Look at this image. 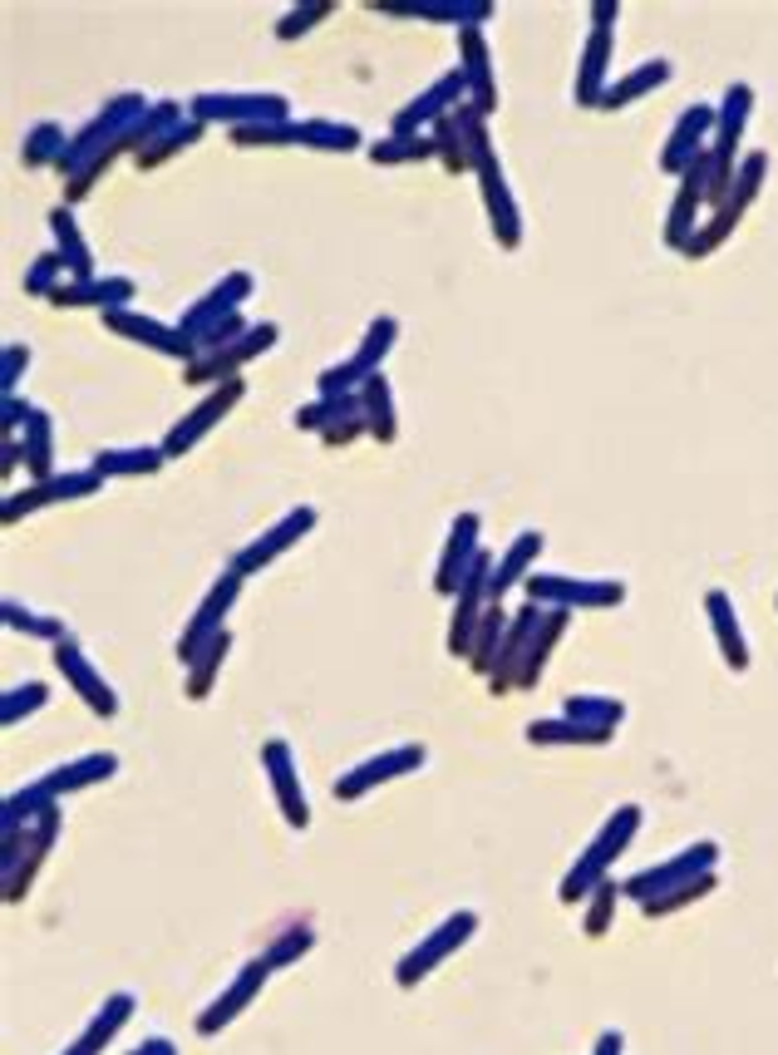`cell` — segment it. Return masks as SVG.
Returning a JSON list of instances; mask_svg holds the SVG:
<instances>
[{
    "mask_svg": "<svg viewBox=\"0 0 778 1055\" xmlns=\"http://www.w3.org/2000/svg\"><path fill=\"white\" fill-rule=\"evenodd\" d=\"M271 341H276V325L246 331V335H242V345H227V351H207L202 360H193L183 375H187L193 385H227V380H236V370H242V365L252 360L256 351H266Z\"/></svg>",
    "mask_w": 778,
    "mask_h": 1055,
    "instance_id": "cell-1",
    "label": "cell"
},
{
    "mask_svg": "<svg viewBox=\"0 0 778 1055\" xmlns=\"http://www.w3.org/2000/svg\"><path fill=\"white\" fill-rule=\"evenodd\" d=\"M236 400H242V380H227V385H217V390L207 394V400L197 404V410L187 414V420H177L173 429H167V439H163V459H167V454H187V449H193V444L202 439V434L212 429V424L222 420V414L232 410Z\"/></svg>",
    "mask_w": 778,
    "mask_h": 1055,
    "instance_id": "cell-2",
    "label": "cell"
},
{
    "mask_svg": "<svg viewBox=\"0 0 778 1055\" xmlns=\"http://www.w3.org/2000/svg\"><path fill=\"white\" fill-rule=\"evenodd\" d=\"M532 601H561V607H616L626 597L620 582H571V577H527Z\"/></svg>",
    "mask_w": 778,
    "mask_h": 1055,
    "instance_id": "cell-3",
    "label": "cell"
},
{
    "mask_svg": "<svg viewBox=\"0 0 778 1055\" xmlns=\"http://www.w3.org/2000/svg\"><path fill=\"white\" fill-rule=\"evenodd\" d=\"M236 587H242V572H227V577H217V582H212V592H207L202 611H197L193 627H187V641L177 646V656H183V661H193V656H197V646H207V641H212L217 631H227V627H222V617H227V607L236 601Z\"/></svg>",
    "mask_w": 778,
    "mask_h": 1055,
    "instance_id": "cell-4",
    "label": "cell"
},
{
    "mask_svg": "<svg viewBox=\"0 0 778 1055\" xmlns=\"http://www.w3.org/2000/svg\"><path fill=\"white\" fill-rule=\"evenodd\" d=\"M478 177H483V197H488V217H492V232H498V246H518V237H522V222H518V213H512V203H508V183H502V173H498V158H492V148H483L478 153Z\"/></svg>",
    "mask_w": 778,
    "mask_h": 1055,
    "instance_id": "cell-5",
    "label": "cell"
},
{
    "mask_svg": "<svg viewBox=\"0 0 778 1055\" xmlns=\"http://www.w3.org/2000/svg\"><path fill=\"white\" fill-rule=\"evenodd\" d=\"M705 177H709V153L699 158L695 168H685V173H680L675 213H670V222H665V242H670V246H680V252H685L689 237H695V227H689V222H695V213H699V197L709 193Z\"/></svg>",
    "mask_w": 778,
    "mask_h": 1055,
    "instance_id": "cell-6",
    "label": "cell"
},
{
    "mask_svg": "<svg viewBox=\"0 0 778 1055\" xmlns=\"http://www.w3.org/2000/svg\"><path fill=\"white\" fill-rule=\"evenodd\" d=\"M709 124H715V108H705V104L685 108V114H680L675 138H670L665 153H660V168H665V173H685V168H695L699 158H705V153H699V144H705Z\"/></svg>",
    "mask_w": 778,
    "mask_h": 1055,
    "instance_id": "cell-7",
    "label": "cell"
},
{
    "mask_svg": "<svg viewBox=\"0 0 778 1055\" xmlns=\"http://www.w3.org/2000/svg\"><path fill=\"white\" fill-rule=\"evenodd\" d=\"M311 523H315V508H295V513H286V518L276 523V528L266 532V538H256L252 548L236 552V567H232V572H242V577H246V572L266 567V562H271L281 548H291V542L301 538V532H311Z\"/></svg>",
    "mask_w": 778,
    "mask_h": 1055,
    "instance_id": "cell-8",
    "label": "cell"
},
{
    "mask_svg": "<svg viewBox=\"0 0 778 1055\" xmlns=\"http://www.w3.org/2000/svg\"><path fill=\"white\" fill-rule=\"evenodd\" d=\"M473 542H478V518L473 513H463L458 528L449 532V548H443V562H439V592H463V582H468L473 562H478V552H473Z\"/></svg>",
    "mask_w": 778,
    "mask_h": 1055,
    "instance_id": "cell-9",
    "label": "cell"
},
{
    "mask_svg": "<svg viewBox=\"0 0 778 1055\" xmlns=\"http://www.w3.org/2000/svg\"><path fill=\"white\" fill-rule=\"evenodd\" d=\"M104 321L114 325L118 335H133V341H148V345H158V351H167V355H183V360L193 365V351H197V345L187 341L183 331H163V325H158V321H148V316H128V311H118V306H114V311H104Z\"/></svg>",
    "mask_w": 778,
    "mask_h": 1055,
    "instance_id": "cell-10",
    "label": "cell"
},
{
    "mask_svg": "<svg viewBox=\"0 0 778 1055\" xmlns=\"http://www.w3.org/2000/svg\"><path fill=\"white\" fill-rule=\"evenodd\" d=\"M463 39V79H468L473 99H478V114H488L498 104V89H492V69H488V45H483L478 25H463L458 30Z\"/></svg>",
    "mask_w": 778,
    "mask_h": 1055,
    "instance_id": "cell-11",
    "label": "cell"
},
{
    "mask_svg": "<svg viewBox=\"0 0 778 1055\" xmlns=\"http://www.w3.org/2000/svg\"><path fill=\"white\" fill-rule=\"evenodd\" d=\"M463 84H468V79H463V69H449V74L439 79V89H429L423 99H414V104L404 108L399 118H394V138H414V128H419L429 114L443 118V114H449V99H458Z\"/></svg>",
    "mask_w": 778,
    "mask_h": 1055,
    "instance_id": "cell-12",
    "label": "cell"
},
{
    "mask_svg": "<svg viewBox=\"0 0 778 1055\" xmlns=\"http://www.w3.org/2000/svg\"><path fill=\"white\" fill-rule=\"evenodd\" d=\"M606 55H611V30L591 25L587 65H581V74H577V104H601V94H606Z\"/></svg>",
    "mask_w": 778,
    "mask_h": 1055,
    "instance_id": "cell-13",
    "label": "cell"
},
{
    "mask_svg": "<svg viewBox=\"0 0 778 1055\" xmlns=\"http://www.w3.org/2000/svg\"><path fill=\"white\" fill-rule=\"evenodd\" d=\"M705 607H709V621H715V631H719V651H724V661L734 670H744L748 666V646H744V631H739V617H734V607H729V597L715 587L705 597Z\"/></svg>",
    "mask_w": 778,
    "mask_h": 1055,
    "instance_id": "cell-14",
    "label": "cell"
},
{
    "mask_svg": "<svg viewBox=\"0 0 778 1055\" xmlns=\"http://www.w3.org/2000/svg\"><path fill=\"white\" fill-rule=\"evenodd\" d=\"M665 79H670V59H646V65L636 69V74H626L620 84H611L606 94H601V108H626L630 99L650 94V89L665 84Z\"/></svg>",
    "mask_w": 778,
    "mask_h": 1055,
    "instance_id": "cell-15",
    "label": "cell"
},
{
    "mask_svg": "<svg viewBox=\"0 0 778 1055\" xmlns=\"http://www.w3.org/2000/svg\"><path fill=\"white\" fill-rule=\"evenodd\" d=\"M537 552H542V532H522V538L508 548V558H502V567H498V572H488V601H498L502 592H508L512 582H518L522 572L532 567V558H537Z\"/></svg>",
    "mask_w": 778,
    "mask_h": 1055,
    "instance_id": "cell-16",
    "label": "cell"
},
{
    "mask_svg": "<svg viewBox=\"0 0 778 1055\" xmlns=\"http://www.w3.org/2000/svg\"><path fill=\"white\" fill-rule=\"evenodd\" d=\"M49 227H55V237H59V256H65V272H74V282H94V266H89V252L79 246V227H74V217L65 213V207H55L49 213Z\"/></svg>",
    "mask_w": 778,
    "mask_h": 1055,
    "instance_id": "cell-17",
    "label": "cell"
},
{
    "mask_svg": "<svg viewBox=\"0 0 778 1055\" xmlns=\"http://www.w3.org/2000/svg\"><path fill=\"white\" fill-rule=\"evenodd\" d=\"M360 410H364V420H370L374 439L390 444V439H394V410H390V380H384V375L364 380V390H360Z\"/></svg>",
    "mask_w": 778,
    "mask_h": 1055,
    "instance_id": "cell-18",
    "label": "cell"
},
{
    "mask_svg": "<svg viewBox=\"0 0 778 1055\" xmlns=\"http://www.w3.org/2000/svg\"><path fill=\"white\" fill-rule=\"evenodd\" d=\"M532 621H537V601H527V607L518 611V621L508 627V637H502V661L492 666V690H508L512 686V661H518V651H522V641L532 637Z\"/></svg>",
    "mask_w": 778,
    "mask_h": 1055,
    "instance_id": "cell-19",
    "label": "cell"
},
{
    "mask_svg": "<svg viewBox=\"0 0 778 1055\" xmlns=\"http://www.w3.org/2000/svg\"><path fill=\"white\" fill-rule=\"evenodd\" d=\"M709 858H715V848H709V844H705V848H689L685 858H675V863H665V868H660V873H655V868H650L646 878H636V883H630V893H650V887H665V883H675V878H685V873H695V868H705Z\"/></svg>",
    "mask_w": 778,
    "mask_h": 1055,
    "instance_id": "cell-20",
    "label": "cell"
},
{
    "mask_svg": "<svg viewBox=\"0 0 778 1055\" xmlns=\"http://www.w3.org/2000/svg\"><path fill=\"white\" fill-rule=\"evenodd\" d=\"M163 463V449H118V454H98L94 473L108 479V473H153Z\"/></svg>",
    "mask_w": 778,
    "mask_h": 1055,
    "instance_id": "cell-21",
    "label": "cell"
},
{
    "mask_svg": "<svg viewBox=\"0 0 778 1055\" xmlns=\"http://www.w3.org/2000/svg\"><path fill=\"white\" fill-rule=\"evenodd\" d=\"M764 168H768V153H748L744 163H739V173H734V187H729L724 207H739V213H744V207L754 203L758 183H764Z\"/></svg>",
    "mask_w": 778,
    "mask_h": 1055,
    "instance_id": "cell-22",
    "label": "cell"
},
{
    "mask_svg": "<svg viewBox=\"0 0 778 1055\" xmlns=\"http://www.w3.org/2000/svg\"><path fill=\"white\" fill-rule=\"evenodd\" d=\"M394 341V316H380V321L370 325V335H364V345L355 351V375H364V380H374V355H384Z\"/></svg>",
    "mask_w": 778,
    "mask_h": 1055,
    "instance_id": "cell-23",
    "label": "cell"
},
{
    "mask_svg": "<svg viewBox=\"0 0 778 1055\" xmlns=\"http://www.w3.org/2000/svg\"><path fill=\"white\" fill-rule=\"evenodd\" d=\"M59 666H65V670H69V676H74V686H79V690H84V696H89V700H94V706H98V710H114V696H108V690H104V686H98V680H94V670H89V666H84V656H79V651H74V646H59Z\"/></svg>",
    "mask_w": 778,
    "mask_h": 1055,
    "instance_id": "cell-24",
    "label": "cell"
},
{
    "mask_svg": "<svg viewBox=\"0 0 778 1055\" xmlns=\"http://www.w3.org/2000/svg\"><path fill=\"white\" fill-rule=\"evenodd\" d=\"M739 217H744V213H739V207H719V213L709 217V227H699V232L689 237V246H685V252H689V256H705V252H715V246L724 242L729 232H734V222H739Z\"/></svg>",
    "mask_w": 778,
    "mask_h": 1055,
    "instance_id": "cell-25",
    "label": "cell"
},
{
    "mask_svg": "<svg viewBox=\"0 0 778 1055\" xmlns=\"http://www.w3.org/2000/svg\"><path fill=\"white\" fill-rule=\"evenodd\" d=\"M25 434H30V473H35V483H49V420L45 414H30L25 420Z\"/></svg>",
    "mask_w": 778,
    "mask_h": 1055,
    "instance_id": "cell-26",
    "label": "cell"
},
{
    "mask_svg": "<svg viewBox=\"0 0 778 1055\" xmlns=\"http://www.w3.org/2000/svg\"><path fill=\"white\" fill-rule=\"evenodd\" d=\"M197 134H202V124H187V128H167V134L158 138V144H143V148H138V168H158V163H163L167 153H177V148H187V144H193Z\"/></svg>",
    "mask_w": 778,
    "mask_h": 1055,
    "instance_id": "cell-27",
    "label": "cell"
},
{
    "mask_svg": "<svg viewBox=\"0 0 778 1055\" xmlns=\"http://www.w3.org/2000/svg\"><path fill=\"white\" fill-rule=\"evenodd\" d=\"M301 144H321V148H355L360 134L350 124H330V118H311L301 124Z\"/></svg>",
    "mask_w": 778,
    "mask_h": 1055,
    "instance_id": "cell-28",
    "label": "cell"
},
{
    "mask_svg": "<svg viewBox=\"0 0 778 1055\" xmlns=\"http://www.w3.org/2000/svg\"><path fill=\"white\" fill-rule=\"evenodd\" d=\"M561 627H567V617H561V611H551V617L542 621V641L527 651V661H522V676H518V680H537L542 661L551 656V646H557V631H561Z\"/></svg>",
    "mask_w": 778,
    "mask_h": 1055,
    "instance_id": "cell-29",
    "label": "cell"
},
{
    "mask_svg": "<svg viewBox=\"0 0 778 1055\" xmlns=\"http://www.w3.org/2000/svg\"><path fill=\"white\" fill-rule=\"evenodd\" d=\"M423 153H433L429 138H384V144L370 148L374 163H409V158H423Z\"/></svg>",
    "mask_w": 778,
    "mask_h": 1055,
    "instance_id": "cell-30",
    "label": "cell"
},
{
    "mask_svg": "<svg viewBox=\"0 0 778 1055\" xmlns=\"http://www.w3.org/2000/svg\"><path fill=\"white\" fill-rule=\"evenodd\" d=\"M498 637H502V611H498V601H488V607H483L478 631H473V651H468L473 666H488V646H492Z\"/></svg>",
    "mask_w": 778,
    "mask_h": 1055,
    "instance_id": "cell-31",
    "label": "cell"
},
{
    "mask_svg": "<svg viewBox=\"0 0 778 1055\" xmlns=\"http://www.w3.org/2000/svg\"><path fill=\"white\" fill-rule=\"evenodd\" d=\"M55 148H59V158H65V134H59L55 124H39V128H35V138L25 144V163H30V168H39L49 153H55Z\"/></svg>",
    "mask_w": 778,
    "mask_h": 1055,
    "instance_id": "cell-32",
    "label": "cell"
},
{
    "mask_svg": "<svg viewBox=\"0 0 778 1055\" xmlns=\"http://www.w3.org/2000/svg\"><path fill=\"white\" fill-rule=\"evenodd\" d=\"M59 262H65V256H55V252H49V256H39V262L25 272V291H30V296H55Z\"/></svg>",
    "mask_w": 778,
    "mask_h": 1055,
    "instance_id": "cell-33",
    "label": "cell"
},
{
    "mask_svg": "<svg viewBox=\"0 0 778 1055\" xmlns=\"http://www.w3.org/2000/svg\"><path fill=\"white\" fill-rule=\"evenodd\" d=\"M325 15H330V0H315L311 10H291V15H286L281 25H276V35H281V39H295L301 30H311L315 20H325Z\"/></svg>",
    "mask_w": 778,
    "mask_h": 1055,
    "instance_id": "cell-34",
    "label": "cell"
},
{
    "mask_svg": "<svg viewBox=\"0 0 778 1055\" xmlns=\"http://www.w3.org/2000/svg\"><path fill=\"white\" fill-rule=\"evenodd\" d=\"M98 473H65V479H49V493L55 498H79V493H94L98 489Z\"/></svg>",
    "mask_w": 778,
    "mask_h": 1055,
    "instance_id": "cell-35",
    "label": "cell"
},
{
    "mask_svg": "<svg viewBox=\"0 0 778 1055\" xmlns=\"http://www.w3.org/2000/svg\"><path fill=\"white\" fill-rule=\"evenodd\" d=\"M49 498H55V493H49V483H35L25 498H10V503H5V523H20V513L39 508V503H49Z\"/></svg>",
    "mask_w": 778,
    "mask_h": 1055,
    "instance_id": "cell-36",
    "label": "cell"
},
{
    "mask_svg": "<svg viewBox=\"0 0 778 1055\" xmlns=\"http://www.w3.org/2000/svg\"><path fill=\"white\" fill-rule=\"evenodd\" d=\"M25 360H30V351H20V345H10V351H5V390L15 385V375H20V365H25Z\"/></svg>",
    "mask_w": 778,
    "mask_h": 1055,
    "instance_id": "cell-37",
    "label": "cell"
},
{
    "mask_svg": "<svg viewBox=\"0 0 778 1055\" xmlns=\"http://www.w3.org/2000/svg\"><path fill=\"white\" fill-rule=\"evenodd\" d=\"M616 15H620V10L616 5H611V0H596V10H591V25H616Z\"/></svg>",
    "mask_w": 778,
    "mask_h": 1055,
    "instance_id": "cell-38",
    "label": "cell"
},
{
    "mask_svg": "<svg viewBox=\"0 0 778 1055\" xmlns=\"http://www.w3.org/2000/svg\"><path fill=\"white\" fill-rule=\"evenodd\" d=\"M606 903H611V887H606V893H601L596 913H591V932H601V927H606Z\"/></svg>",
    "mask_w": 778,
    "mask_h": 1055,
    "instance_id": "cell-39",
    "label": "cell"
}]
</instances>
